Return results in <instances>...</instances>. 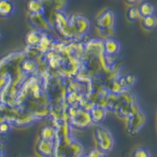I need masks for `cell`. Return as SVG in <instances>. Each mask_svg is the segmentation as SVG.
<instances>
[{"label": "cell", "instance_id": "277c9868", "mask_svg": "<svg viewBox=\"0 0 157 157\" xmlns=\"http://www.w3.org/2000/svg\"><path fill=\"white\" fill-rule=\"evenodd\" d=\"M55 141L40 139L37 145V152L43 157H51L54 155Z\"/></svg>", "mask_w": 157, "mask_h": 157}, {"label": "cell", "instance_id": "30bf717a", "mask_svg": "<svg viewBox=\"0 0 157 157\" xmlns=\"http://www.w3.org/2000/svg\"><path fill=\"white\" fill-rule=\"evenodd\" d=\"M142 26L147 30H154L157 27V18L155 15L143 17Z\"/></svg>", "mask_w": 157, "mask_h": 157}, {"label": "cell", "instance_id": "6da1fadb", "mask_svg": "<svg viewBox=\"0 0 157 157\" xmlns=\"http://www.w3.org/2000/svg\"><path fill=\"white\" fill-rule=\"evenodd\" d=\"M95 138L98 149L105 153L113 152L116 147V138L114 134L105 127H97L95 130Z\"/></svg>", "mask_w": 157, "mask_h": 157}, {"label": "cell", "instance_id": "ba28073f", "mask_svg": "<svg viewBox=\"0 0 157 157\" xmlns=\"http://www.w3.org/2000/svg\"><path fill=\"white\" fill-rule=\"evenodd\" d=\"M28 10L31 14L44 13L45 5L43 0H29L27 3Z\"/></svg>", "mask_w": 157, "mask_h": 157}, {"label": "cell", "instance_id": "2e32d148", "mask_svg": "<svg viewBox=\"0 0 157 157\" xmlns=\"http://www.w3.org/2000/svg\"><path fill=\"white\" fill-rule=\"evenodd\" d=\"M10 130V127L7 123H2L0 124V133L1 134H6Z\"/></svg>", "mask_w": 157, "mask_h": 157}, {"label": "cell", "instance_id": "9c48e42d", "mask_svg": "<svg viewBox=\"0 0 157 157\" xmlns=\"http://www.w3.org/2000/svg\"><path fill=\"white\" fill-rule=\"evenodd\" d=\"M138 9H139L140 13H141V17L155 15V6H154L153 4L151 3V2H141V3L140 4Z\"/></svg>", "mask_w": 157, "mask_h": 157}, {"label": "cell", "instance_id": "7c38bea8", "mask_svg": "<svg viewBox=\"0 0 157 157\" xmlns=\"http://www.w3.org/2000/svg\"><path fill=\"white\" fill-rule=\"evenodd\" d=\"M41 138L49 141H55L56 130L51 127H45L41 130Z\"/></svg>", "mask_w": 157, "mask_h": 157}, {"label": "cell", "instance_id": "5b68a950", "mask_svg": "<svg viewBox=\"0 0 157 157\" xmlns=\"http://www.w3.org/2000/svg\"><path fill=\"white\" fill-rule=\"evenodd\" d=\"M16 11L13 0H0V17H9L14 14Z\"/></svg>", "mask_w": 157, "mask_h": 157}, {"label": "cell", "instance_id": "d6986e66", "mask_svg": "<svg viewBox=\"0 0 157 157\" xmlns=\"http://www.w3.org/2000/svg\"><path fill=\"white\" fill-rule=\"evenodd\" d=\"M0 157H5V154H4V152H0Z\"/></svg>", "mask_w": 157, "mask_h": 157}, {"label": "cell", "instance_id": "e0dca14e", "mask_svg": "<svg viewBox=\"0 0 157 157\" xmlns=\"http://www.w3.org/2000/svg\"><path fill=\"white\" fill-rule=\"evenodd\" d=\"M126 1H127L129 4H130V5H132V6H134L135 4L141 2V0H126Z\"/></svg>", "mask_w": 157, "mask_h": 157}, {"label": "cell", "instance_id": "ac0fdd59", "mask_svg": "<svg viewBox=\"0 0 157 157\" xmlns=\"http://www.w3.org/2000/svg\"><path fill=\"white\" fill-rule=\"evenodd\" d=\"M4 152V145L2 141H0V152Z\"/></svg>", "mask_w": 157, "mask_h": 157}, {"label": "cell", "instance_id": "52a82bcc", "mask_svg": "<svg viewBox=\"0 0 157 157\" xmlns=\"http://www.w3.org/2000/svg\"><path fill=\"white\" fill-rule=\"evenodd\" d=\"M104 50L107 55H117L121 50V45L115 39H108L104 43Z\"/></svg>", "mask_w": 157, "mask_h": 157}, {"label": "cell", "instance_id": "9a60e30c", "mask_svg": "<svg viewBox=\"0 0 157 157\" xmlns=\"http://www.w3.org/2000/svg\"><path fill=\"white\" fill-rule=\"evenodd\" d=\"M67 4H68L67 0H52L53 9L57 12L64 11V10L67 6Z\"/></svg>", "mask_w": 157, "mask_h": 157}, {"label": "cell", "instance_id": "44dd1931", "mask_svg": "<svg viewBox=\"0 0 157 157\" xmlns=\"http://www.w3.org/2000/svg\"><path fill=\"white\" fill-rule=\"evenodd\" d=\"M80 157H90L88 154H86V155H82Z\"/></svg>", "mask_w": 157, "mask_h": 157}, {"label": "cell", "instance_id": "ffe728a7", "mask_svg": "<svg viewBox=\"0 0 157 157\" xmlns=\"http://www.w3.org/2000/svg\"><path fill=\"white\" fill-rule=\"evenodd\" d=\"M99 157H109V156H108L107 154H106V153H104L103 155H101V156H99Z\"/></svg>", "mask_w": 157, "mask_h": 157}, {"label": "cell", "instance_id": "3957f363", "mask_svg": "<svg viewBox=\"0 0 157 157\" xmlns=\"http://www.w3.org/2000/svg\"><path fill=\"white\" fill-rule=\"evenodd\" d=\"M30 22L36 30H50L51 29V25L45 17L43 13L31 14Z\"/></svg>", "mask_w": 157, "mask_h": 157}, {"label": "cell", "instance_id": "7402d4cb", "mask_svg": "<svg viewBox=\"0 0 157 157\" xmlns=\"http://www.w3.org/2000/svg\"><path fill=\"white\" fill-rule=\"evenodd\" d=\"M64 157H76V156H72V155H68V156H64Z\"/></svg>", "mask_w": 157, "mask_h": 157}, {"label": "cell", "instance_id": "8992f818", "mask_svg": "<svg viewBox=\"0 0 157 157\" xmlns=\"http://www.w3.org/2000/svg\"><path fill=\"white\" fill-rule=\"evenodd\" d=\"M84 152H85V146L83 144L77 140H72L67 149L64 156L72 155V156L80 157L81 155H83Z\"/></svg>", "mask_w": 157, "mask_h": 157}, {"label": "cell", "instance_id": "4fadbf2b", "mask_svg": "<svg viewBox=\"0 0 157 157\" xmlns=\"http://www.w3.org/2000/svg\"><path fill=\"white\" fill-rule=\"evenodd\" d=\"M127 18L130 21H137L141 18L139 9L136 6H132L127 11Z\"/></svg>", "mask_w": 157, "mask_h": 157}, {"label": "cell", "instance_id": "7a4b0ae2", "mask_svg": "<svg viewBox=\"0 0 157 157\" xmlns=\"http://www.w3.org/2000/svg\"><path fill=\"white\" fill-rule=\"evenodd\" d=\"M116 21V13L112 10H106L102 12L97 19V25L101 30L115 28Z\"/></svg>", "mask_w": 157, "mask_h": 157}, {"label": "cell", "instance_id": "8fae6325", "mask_svg": "<svg viewBox=\"0 0 157 157\" xmlns=\"http://www.w3.org/2000/svg\"><path fill=\"white\" fill-rule=\"evenodd\" d=\"M43 37L42 34L39 32V31H32L30 33L27 35V39L28 43L30 45L32 46H36V45H39L40 41H41V39Z\"/></svg>", "mask_w": 157, "mask_h": 157}, {"label": "cell", "instance_id": "603a6c76", "mask_svg": "<svg viewBox=\"0 0 157 157\" xmlns=\"http://www.w3.org/2000/svg\"><path fill=\"white\" fill-rule=\"evenodd\" d=\"M0 38H1V33H0Z\"/></svg>", "mask_w": 157, "mask_h": 157}, {"label": "cell", "instance_id": "5bb4252c", "mask_svg": "<svg viewBox=\"0 0 157 157\" xmlns=\"http://www.w3.org/2000/svg\"><path fill=\"white\" fill-rule=\"evenodd\" d=\"M132 157H152V151L147 147H137L133 152Z\"/></svg>", "mask_w": 157, "mask_h": 157}]
</instances>
